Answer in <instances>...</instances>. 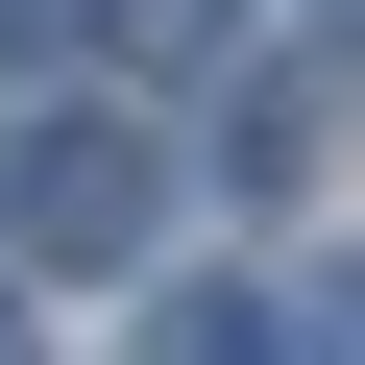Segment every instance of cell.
I'll return each mask as SVG.
<instances>
[{
    "mask_svg": "<svg viewBox=\"0 0 365 365\" xmlns=\"http://www.w3.org/2000/svg\"><path fill=\"white\" fill-rule=\"evenodd\" d=\"M146 220H170L146 122H25V170H0V244L25 268H146Z\"/></svg>",
    "mask_w": 365,
    "mask_h": 365,
    "instance_id": "6da1fadb",
    "label": "cell"
},
{
    "mask_svg": "<svg viewBox=\"0 0 365 365\" xmlns=\"http://www.w3.org/2000/svg\"><path fill=\"white\" fill-rule=\"evenodd\" d=\"M146 365H292V292H244V268H170V292H146Z\"/></svg>",
    "mask_w": 365,
    "mask_h": 365,
    "instance_id": "7a4b0ae2",
    "label": "cell"
},
{
    "mask_svg": "<svg viewBox=\"0 0 365 365\" xmlns=\"http://www.w3.org/2000/svg\"><path fill=\"white\" fill-rule=\"evenodd\" d=\"M98 25H122V0H0V73H73Z\"/></svg>",
    "mask_w": 365,
    "mask_h": 365,
    "instance_id": "3957f363",
    "label": "cell"
},
{
    "mask_svg": "<svg viewBox=\"0 0 365 365\" xmlns=\"http://www.w3.org/2000/svg\"><path fill=\"white\" fill-rule=\"evenodd\" d=\"M292 365H365V268H317V292H292Z\"/></svg>",
    "mask_w": 365,
    "mask_h": 365,
    "instance_id": "277c9868",
    "label": "cell"
},
{
    "mask_svg": "<svg viewBox=\"0 0 365 365\" xmlns=\"http://www.w3.org/2000/svg\"><path fill=\"white\" fill-rule=\"evenodd\" d=\"M0 365H25V292H0Z\"/></svg>",
    "mask_w": 365,
    "mask_h": 365,
    "instance_id": "5b68a950",
    "label": "cell"
}]
</instances>
